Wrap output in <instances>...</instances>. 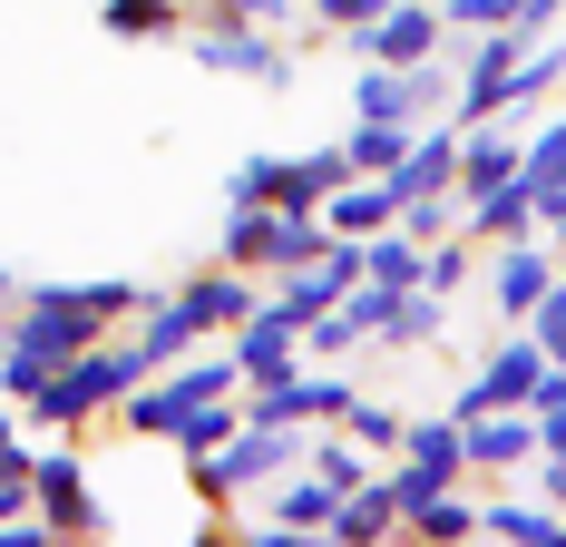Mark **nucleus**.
<instances>
[{
  "label": "nucleus",
  "mask_w": 566,
  "mask_h": 547,
  "mask_svg": "<svg viewBox=\"0 0 566 547\" xmlns=\"http://www.w3.org/2000/svg\"><path fill=\"white\" fill-rule=\"evenodd\" d=\"M517 176V137L499 117H479V127H459V206L469 196H489V186H509Z\"/></svg>",
  "instance_id": "obj_12"
},
{
  "label": "nucleus",
  "mask_w": 566,
  "mask_h": 547,
  "mask_svg": "<svg viewBox=\"0 0 566 547\" xmlns=\"http://www.w3.org/2000/svg\"><path fill=\"white\" fill-rule=\"evenodd\" d=\"M176 303H186L206 332H234L254 303H264V283H254V274H234V265H216V274H186V283H176Z\"/></svg>",
  "instance_id": "obj_10"
},
{
  "label": "nucleus",
  "mask_w": 566,
  "mask_h": 547,
  "mask_svg": "<svg viewBox=\"0 0 566 547\" xmlns=\"http://www.w3.org/2000/svg\"><path fill=\"white\" fill-rule=\"evenodd\" d=\"M10 303H20V274H10V265H0V313H10Z\"/></svg>",
  "instance_id": "obj_32"
},
{
  "label": "nucleus",
  "mask_w": 566,
  "mask_h": 547,
  "mask_svg": "<svg viewBox=\"0 0 566 547\" xmlns=\"http://www.w3.org/2000/svg\"><path fill=\"white\" fill-rule=\"evenodd\" d=\"M216 265L274 274V206H226V245H216Z\"/></svg>",
  "instance_id": "obj_17"
},
{
  "label": "nucleus",
  "mask_w": 566,
  "mask_h": 547,
  "mask_svg": "<svg viewBox=\"0 0 566 547\" xmlns=\"http://www.w3.org/2000/svg\"><path fill=\"white\" fill-rule=\"evenodd\" d=\"M30 508L50 518V538H108V508L88 489L78 450H30Z\"/></svg>",
  "instance_id": "obj_5"
},
{
  "label": "nucleus",
  "mask_w": 566,
  "mask_h": 547,
  "mask_svg": "<svg viewBox=\"0 0 566 547\" xmlns=\"http://www.w3.org/2000/svg\"><path fill=\"white\" fill-rule=\"evenodd\" d=\"M410 137H420L410 117H352V127H342V147H352V166H361V176H391V166L410 157Z\"/></svg>",
  "instance_id": "obj_18"
},
{
  "label": "nucleus",
  "mask_w": 566,
  "mask_h": 547,
  "mask_svg": "<svg viewBox=\"0 0 566 547\" xmlns=\"http://www.w3.org/2000/svg\"><path fill=\"white\" fill-rule=\"evenodd\" d=\"M527 469H537V479H547V508H566V450H537V460H527Z\"/></svg>",
  "instance_id": "obj_30"
},
{
  "label": "nucleus",
  "mask_w": 566,
  "mask_h": 547,
  "mask_svg": "<svg viewBox=\"0 0 566 547\" xmlns=\"http://www.w3.org/2000/svg\"><path fill=\"white\" fill-rule=\"evenodd\" d=\"M226 391H244L234 352H206V362L186 352V362H167V372H147V382L108 411V421H117L127 440H176V421H186V411H206V401H226Z\"/></svg>",
  "instance_id": "obj_1"
},
{
  "label": "nucleus",
  "mask_w": 566,
  "mask_h": 547,
  "mask_svg": "<svg viewBox=\"0 0 566 547\" xmlns=\"http://www.w3.org/2000/svg\"><path fill=\"white\" fill-rule=\"evenodd\" d=\"M557 283V255H547V235H509V245H489V303L527 323L537 313V293Z\"/></svg>",
  "instance_id": "obj_7"
},
{
  "label": "nucleus",
  "mask_w": 566,
  "mask_h": 547,
  "mask_svg": "<svg viewBox=\"0 0 566 547\" xmlns=\"http://www.w3.org/2000/svg\"><path fill=\"white\" fill-rule=\"evenodd\" d=\"M234 372H244V391H254V382H283V372H303V332L283 323L274 303H254V313L234 323Z\"/></svg>",
  "instance_id": "obj_9"
},
{
  "label": "nucleus",
  "mask_w": 566,
  "mask_h": 547,
  "mask_svg": "<svg viewBox=\"0 0 566 547\" xmlns=\"http://www.w3.org/2000/svg\"><path fill=\"white\" fill-rule=\"evenodd\" d=\"M98 30L108 40H186L196 10L186 0H98Z\"/></svg>",
  "instance_id": "obj_14"
},
{
  "label": "nucleus",
  "mask_w": 566,
  "mask_h": 547,
  "mask_svg": "<svg viewBox=\"0 0 566 547\" xmlns=\"http://www.w3.org/2000/svg\"><path fill=\"white\" fill-rule=\"evenodd\" d=\"M459 216H469L459 196H410V206H400V225H410L420 245H440V235H459Z\"/></svg>",
  "instance_id": "obj_27"
},
{
  "label": "nucleus",
  "mask_w": 566,
  "mask_h": 547,
  "mask_svg": "<svg viewBox=\"0 0 566 547\" xmlns=\"http://www.w3.org/2000/svg\"><path fill=\"white\" fill-rule=\"evenodd\" d=\"M440 20H450V40H469V30H499V20H517V0H440Z\"/></svg>",
  "instance_id": "obj_29"
},
{
  "label": "nucleus",
  "mask_w": 566,
  "mask_h": 547,
  "mask_svg": "<svg viewBox=\"0 0 566 547\" xmlns=\"http://www.w3.org/2000/svg\"><path fill=\"white\" fill-rule=\"evenodd\" d=\"M527 332H537V352H547V362H566V265H557V283L537 293V313H527Z\"/></svg>",
  "instance_id": "obj_26"
},
{
  "label": "nucleus",
  "mask_w": 566,
  "mask_h": 547,
  "mask_svg": "<svg viewBox=\"0 0 566 547\" xmlns=\"http://www.w3.org/2000/svg\"><path fill=\"white\" fill-rule=\"evenodd\" d=\"M186 59L216 69V79H254V89H283L293 79V50H283L274 30H254V20H196L186 30Z\"/></svg>",
  "instance_id": "obj_3"
},
{
  "label": "nucleus",
  "mask_w": 566,
  "mask_h": 547,
  "mask_svg": "<svg viewBox=\"0 0 566 547\" xmlns=\"http://www.w3.org/2000/svg\"><path fill=\"white\" fill-rule=\"evenodd\" d=\"M479 538H509V547H566V518L557 508H479Z\"/></svg>",
  "instance_id": "obj_20"
},
{
  "label": "nucleus",
  "mask_w": 566,
  "mask_h": 547,
  "mask_svg": "<svg viewBox=\"0 0 566 547\" xmlns=\"http://www.w3.org/2000/svg\"><path fill=\"white\" fill-rule=\"evenodd\" d=\"M303 10H313V0H303Z\"/></svg>",
  "instance_id": "obj_33"
},
{
  "label": "nucleus",
  "mask_w": 566,
  "mask_h": 547,
  "mask_svg": "<svg viewBox=\"0 0 566 547\" xmlns=\"http://www.w3.org/2000/svg\"><path fill=\"white\" fill-rule=\"evenodd\" d=\"M342 352H361V323H352V313H313V323H303V362H342Z\"/></svg>",
  "instance_id": "obj_25"
},
{
  "label": "nucleus",
  "mask_w": 566,
  "mask_h": 547,
  "mask_svg": "<svg viewBox=\"0 0 566 547\" xmlns=\"http://www.w3.org/2000/svg\"><path fill=\"white\" fill-rule=\"evenodd\" d=\"M391 216H400V206H391L381 176H352V186L323 196V225H333V235H371V225H391Z\"/></svg>",
  "instance_id": "obj_19"
},
{
  "label": "nucleus",
  "mask_w": 566,
  "mask_h": 547,
  "mask_svg": "<svg viewBox=\"0 0 566 547\" xmlns=\"http://www.w3.org/2000/svg\"><path fill=\"white\" fill-rule=\"evenodd\" d=\"M342 50L371 59V69H420V59L450 50V20H440V0H391L381 20H361V30H342Z\"/></svg>",
  "instance_id": "obj_4"
},
{
  "label": "nucleus",
  "mask_w": 566,
  "mask_h": 547,
  "mask_svg": "<svg viewBox=\"0 0 566 547\" xmlns=\"http://www.w3.org/2000/svg\"><path fill=\"white\" fill-rule=\"evenodd\" d=\"M537 235H547V255H557V265H566V206H557V216H547V225H537Z\"/></svg>",
  "instance_id": "obj_31"
},
{
  "label": "nucleus",
  "mask_w": 566,
  "mask_h": 547,
  "mask_svg": "<svg viewBox=\"0 0 566 547\" xmlns=\"http://www.w3.org/2000/svg\"><path fill=\"white\" fill-rule=\"evenodd\" d=\"M400 538H430V547H469V538H479V498H469V479H459V489H440V498H420V508L400 518Z\"/></svg>",
  "instance_id": "obj_15"
},
{
  "label": "nucleus",
  "mask_w": 566,
  "mask_h": 547,
  "mask_svg": "<svg viewBox=\"0 0 566 547\" xmlns=\"http://www.w3.org/2000/svg\"><path fill=\"white\" fill-rule=\"evenodd\" d=\"M459 235H469V245H509V235H537V186H527V176H509V186L469 196Z\"/></svg>",
  "instance_id": "obj_11"
},
{
  "label": "nucleus",
  "mask_w": 566,
  "mask_h": 547,
  "mask_svg": "<svg viewBox=\"0 0 566 547\" xmlns=\"http://www.w3.org/2000/svg\"><path fill=\"white\" fill-rule=\"evenodd\" d=\"M391 460H420V469H440V479H469V440H459V411L450 421H400V450Z\"/></svg>",
  "instance_id": "obj_16"
},
{
  "label": "nucleus",
  "mask_w": 566,
  "mask_h": 547,
  "mask_svg": "<svg viewBox=\"0 0 566 547\" xmlns=\"http://www.w3.org/2000/svg\"><path fill=\"white\" fill-rule=\"evenodd\" d=\"M557 79H566V40H527V59L509 69V109H537V99H557ZM499 109V117H509Z\"/></svg>",
  "instance_id": "obj_21"
},
{
  "label": "nucleus",
  "mask_w": 566,
  "mask_h": 547,
  "mask_svg": "<svg viewBox=\"0 0 566 547\" xmlns=\"http://www.w3.org/2000/svg\"><path fill=\"white\" fill-rule=\"evenodd\" d=\"M440 489H459V479H440V469H420V460H381V498H391L400 518H410L420 498H440Z\"/></svg>",
  "instance_id": "obj_24"
},
{
  "label": "nucleus",
  "mask_w": 566,
  "mask_h": 547,
  "mask_svg": "<svg viewBox=\"0 0 566 547\" xmlns=\"http://www.w3.org/2000/svg\"><path fill=\"white\" fill-rule=\"evenodd\" d=\"M537 372H547V352H537V332L517 323L509 342H499V352H489V362H479V372H469V382H459V421H479V411H517V401H527V391H537Z\"/></svg>",
  "instance_id": "obj_6"
},
{
  "label": "nucleus",
  "mask_w": 566,
  "mask_h": 547,
  "mask_svg": "<svg viewBox=\"0 0 566 547\" xmlns=\"http://www.w3.org/2000/svg\"><path fill=\"white\" fill-rule=\"evenodd\" d=\"M459 440H469V469L479 479H509V469L537 460V411L527 401L517 411H479V421H459Z\"/></svg>",
  "instance_id": "obj_8"
},
{
  "label": "nucleus",
  "mask_w": 566,
  "mask_h": 547,
  "mask_svg": "<svg viewBox=\"0 0 566 547\" xmlns=\"http://www.w3.org/2000/svg\"><path fill=\"white\" fill-rule=\"evenodd\" d=\"M381 10H391V0H313L303 20H313L323 40H342V30H361V20H381Z\"/></svg>",
  "instance_id": "obj_28"
},
{
  "label": "nucleus",
  "mask_w": 566,
  "mask_h": 547,
  "mask_svg": "<svg viewBox=\"0 0 566 547\" xmlns=\"http://www.w3.org/2000/svg\"><path fill=\"white\" fill-rule=\"evenodd\" d=\"M303 450H313L303 431L234 421V440H216V450H196V460H186V479H196V498H206V508H226V498H254L264 479H283V469H303Z\"/></svg>",
  "instance_id": "obj_2"
},
{
  "label": "nucleus",
  "mask_w": 566,
  "mask_h": 547,
  "mask_svg": "<svg viewBox=\"0 0 566 547\" xmlns=\"http://www.w3.org/2000/svg\"><path fill=\"white\" fill-rule=\"evenodd\" d=\"M323 538H342V547H381V538H400V508L381 498V469L361 479V489H342V508H333V528Z\"/></svg>",
  "instance_id": "obj_13"
},
{
  "label": "nucleus",
  "mask_w": 566,
  "mask_h": 547,
  "mask_svg": "<svg viewBox=\"0 0 566 547\" xmlns=\"http://www.w3.org/2000/svg\"><path fill=\"white\" fill-rule=\"evenodd\" d=\"M469 255H479L469 235H440V245H420V293H459V283H469Z\"/></svg>",
  "instance_id": "obj_23"
},
{
  "label": "nucleus",
  "mask_w": 566,
  "mask_h": 547,
  "mask_svg": "<svg viewBox=\"0 0 566 547\" xmlns=\"http://www.w3.org/2000/svg\"><path fill=\"white\" fill-rule=\"evenodd\" d=\"M333 431H352L371 460H391V450H400V411H391V401H361V391H352V411H342Z\"/></svg>",
  "instance_id": "obj_22"
}]
</instances>
